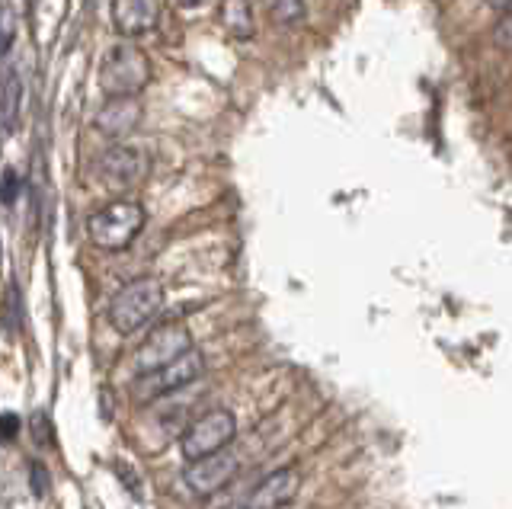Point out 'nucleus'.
Returning <instances> with one entry per match:
<instances>
[{
    "label": "nucleus",
    "mask_w": 512,
    "mask_h": 509,
    "mask_svg": "<svg viewBox=\"0 0 512 509\" xmlns=\"http://www.w3.org/2000/svg\"><path fill=\"white\" fill-rule=\"evenodd\" d=\"M164 308V285L154 276L132 279L128 285L112 295L109 301V324L116 333L128 337V333L141 330L148 321H154V314Z\"/></svg>",
    "instance_id": "f257e3e1"
},
{
    "label": "nucleus",
    "mask_w": 512,
    "mask_h": 509,
    "mask_svg": "<svg viewBox=\"0 0 512 509\" xmlns=\"http://www.w3.org/2000/svg\"><path fill=\"white\" fill-rule=\"evenodd\" d=\"M148 84H151V61L138 45L116 42L103 55L100 90L106 97H141V90Z\"/></svg>",
    "instance_id": "f03ea898"
},
{
    "label": "nucleus",
    "mask_w": 512,
    "mask_h": 509,
    "mask_svg": "<svg viewBox=\"0 0 512 509\" xmlns=\"http://www.w3.org/2000/svg\"><path fill=\"white\" fill-rule=\"evenodd\" d=\"M144 221H148V212H144L138 202L116 199L87 218V234L100 250L116 253V250L132 247V241L144 228Z\"/></svg>",
    "instance_id": "7ed1b4c3"
},
{
    "label": "nucleus",
    "mask_w": 512,
    "mask_h": 509,
    "mask_svg": "<svg viewBox=\"0 0 512 509\" xmlns=\"http://www.w3.org/2000/svg\"><path fill=\"white\" fill-rule=\"evenodd\" d=\"M237 436V420L231 410L224 407H212L205 410L202 417L192 420L183 436H180V452L186 461H196L202 455H212L218 449H228Z\"/></svg>",
    "instance_id": "20e7f679"
},
{
    "label": "nucleus",
    "mask_w": 512,
    "mask_h": 509,
    "mask_svg": "<svg viewBox=\"0 0 512 509\" xmlns=\"http://www.w3.org/2000/svg\"><path fill=\"white\" fill-rule=\"evenodd\" d=\"M186 349H192V333L186 324H180V321L157 324L138 346L135 365L141 375H148V372L164 369V365H170L173 359H180Z\"/></svg>",
    "instance_id": "39448f33"
},
{
    "label": "nucleus",
    "mask_w": 512,
    "mask_h": 509,
    "mask_svg": "<svg viewBox=\"0 0 512 509\" xmlns=\"http://www.w3.org/2000/svg\"><path fill=\"white\" fill-rule=\"evenodd\" d=\"M240 471V455L231 449H218L212 455H202L196 461H186L183 481L196 497H215L228 487Z\"/></svg>",
    "instance_id": "423d86ee"
},
{
    "label": "nucleus",
    "mask_w": 512,
    "mask_h": 509,
    "mask_svg": "<svg viewBox=\"0 0 512 509\" xmlns=\"http://www.w3.org/2000/svg\"><path fill=\"white\" fill-rule=\"evenodd\" d=\"M202 372H205V356L199 353L196 346H192L180 359H173L170 365H164V369L141 375L135 381V394L151 397V401H154V397H164V394H176V391L189 388L192 381H199Z\"/></svg>",
    "instance_id": "0eeeda50"
},
{
    "label": "nucleus",
    "mask_w": 512,
    "mask_h": 509,
    "mask_svg": "<svg viewBox=\"0 0 512 509\" xmlns=\"http://www.w3.org/2000/svg\"><path fill=\"white\" fill-rule=\"evenodd\" d=\"M148 170H151L148 154L135 145H112L109 151L100 154V161H96V173H100L103 186L112 189V193L135 189L148 177Z\"/></svg>",
    "instance_id": "6e6552de"
},
{
    "label": "nucleus",
    "mask_w": 512,
    "mask_h": 509,
    "mask_svg": "<svg viewBox=\"0 0 512 509\" xmlns=\"http://www.w3.org/2000/svg\"><path fill=\"white\" fill-rule=\"evenodd\" d=\"M298 490H301V471L295 465L276 468L250 490L244 509H285L298 497Z\"/></svg>",
    "instance_id": "1a4fd4ad"
},
{
    "label": "nucleus",
    "mask_w": 512,
    "mask_h": 509,
    "mask_svg": "<svg viewBox=\"0 0 512 509\" xmlns=\"http://www.w3.org/2000/svg\"><path fill=\"white\" fill-rule=\"evenodd\" d=\"M141 116H144V109L138 97H106V103L96 109V116H93V129L103 138L122 141L138 129Z\"/></svg>",
    "instance_id": "9d476101"
},
{
    "label": "nucleus",
    "mask_w": 512,
    "mask_h": 509,
    "mask_svg": "<svg viewBox=\"0 0 512 509\" xmlns=\"http://www.w3.org/2000/svg\"><path fill=\"white\" fill-rule=\"evenodd\" d=\"M160 23V0H112V26L122 39L154 33Z\"/></svg>",
    "instance_id": "9b49d317"
},
{
    "label": "nucleus",
    "mask_w": 512,
    "mask_h": 509,
    "mask_svg": "<svg viewBox=\"0 0 512 509\" xmlns=\"http://www.w3.org/2000/svg\"><path fill=\"white\" fill-rule=\"evenodd\" d=\"M23 74L20 68H10L4 77H0V132H13L16 119H20V109H23Z\"/></svg>",
    "instance_id": "f8f14e48"
},
{
    "label": "nucleus",
    "mask_w": 512,
    "mask_h": 509,
    "mask_svg": "<svg viewBox=\"0 0 512 509\" xmlns=\"http://www.w3.org/2000/svg\"><path fill=\"white\" fill-rule=\"evenodd\" d=\"M221 26L224 33L234 39H253L256 20H253V4L250 0H221Z\"/></svg>",
    "instance_id": "ddd939ff"
},
{
    "label": "nucleus",
    "mask_w": 512,
    "mask_h": 509,
    "mask_svg": "<svg viewBox=\"0 0 512 509\" xmlns=\"http://www.w3.org/2000/svg\"><path fill=\"white\" fill-rule=\"evenodd\" d=\"M266 7L272 13V20L282 26H292L304 20V0H266Z\"/></svg>",
    "instance_id": "4468645a"
},
{
    "label": "nucleus",
    "mask_w": 512,
    "mask_h": 509,
    "mask_svg": "<svg viewBox=\"0 0 512 509\" xmlns=\"http://www.w3.org/2000/svg\"><path fill=\"white\" fill-rule=\"evenodd\" d=\"M16 39V10L10 4H0V58L13 49Z\"/></svg>",
    "instance_id": "2eb2a0df"
},
{
    "label": "nucleus",
    "mask_w": 512,
    "mask_h": 509,
    "mask_svg": "<svg viewBox=\"0 0 512 509\" xmlns=\"http://www.w3.org/2000/svg\"><path fill=\"white\" fill-rule=\"evenodd\" d=\"M4 324L10 333H20L23 330V308H20V295H16V289L10 285V292L4 298Z\"/></svg>",
    "instance_id": "dca6fc26"
},
{
    "label": "nucleus",
    "mask_w": 512,
    "mask_h": 509,
    "mask_svg": "<svg viewBox=\"0 0 512 509\" xmlns=\"http://www.w3.org/2000/svg\"><path fill=\"white\" fill-rule=\"evenodd\" d=\"M29 429H32V439H36V445H52L55 442V429H52V417H48V413H42V410L32 413Z\"/></svg>",
    "instance_id": "f3484780"
},
{
    "label": "nucleus",
    "mask_w": 512,
    "mask_h": 509,
    "mask_svg": "<svg viewBox=\"0 0 512 509\" xmlns=\"http://www.w3.org/2000/svg\"><path fill=\"white\" fill-rule=\"evenodd\" d=\"M493 42L500 45V49H506V52H512V7H506L503 10V17L496 20V26H493Z\"/></svg>",
    "instance_id": "a211bd4d"
},
{
    "label": "nucleus",
    "mask_w": 512,
    "mask_h": 509,
    "mask_svg": "<svg viewBox=\"0 0 512 509\" xmlns=\"http://www.w3.org/2000/svg\"><path fill=\"white\" fill-rule=\"evenodd\" d=\"M29 487L36 497H45L48 493V468L42 461H29Z\"/></svg>",
    "instance_id": "6ab92c4d"
},
{
    "label": "nucleus",
    "mask_w": 512,
    "mask_h": 509,
    "mask_svg": "<svg viewBox=\"0 0 512 509\" xmlns=\"http://www.w3.org/2000/svg\"><path fill=\"white\" fill-rule=\"evenodd\" d=\"M16 196H20V177H16V170H4V177H0V202L13 205Z\"/></svg>",
    "instance_id": "aec40b11"
},
{
    "label": "nucleus",
    "mask_w": 512,
    "mask_h": 509,
    "mask_svg": "<svg viewBox=\"0 0 512 509\" xmlns=\"http://www.w3.org/2000/svg\"><path fill=\"white\" fill-rule=\"evenodd\" d=\"M20 436V417L16 413H0V442H13Z\"/></svg>",
    "instance_id": "412c9836"
},
{
    "label": "nucleus",
    "mask_w": 512,
    "mask_h": 509,
    "mask_svg": "<svg viewBox=\"0 0 512 509\" xmlns=\"http://www.w3.org/2000/svg\"><path fill=\"white\" fill-rule=\"evenodd\" d=\"M119 477H122V481L128 484V490H132L135 497H141V484H138V474H135L132 468H128V465H119Z\"/></svg>",
    "instance_id": "4be33fe9"
},
{
    "label": "nucleus",
    "mask_w": 512,
    "mask_h": 509,
    "mask_svg": "<svg viewBox=\"0 0 512 509\" xmlns=\"http://www.w3.org/2000/svg\"><path fill=\"white\" fill-rule=\"evenodd\" d=\"M484 4L493 10H506V7H512V0H484Z\"/></svg>",
    "instance_id": "5701e85b"
},
{
    "label": "nucleus",
    "mask_w": 512,
    "mask_h": 509,
    "mask_svg": "<svg viewBox=\"0 0 512 509\" xmlns=\"http://www.w3.org/2000/svg\"><path fill=\"white\" fill-rule=\"evenodd\" d=\"M176 7H202V4H208V0H173Z\"/></svg>",
    "instance_id": "b1692460"
},
{
    "label": "nucleus",
    "mask_w": 512,
    "mask_h": 509,
    "mask_svg": "<svg viewBox=\"0 0 512 509\" xmlns=\"http://www.w3.org/2000/svg\"><path fill=\"white\" fill-rule=\"evenodd\" d=\"M0 253H4V250H0Z\"/></svg>",
    "instance_id": "393cba45"
}]
</instances>
